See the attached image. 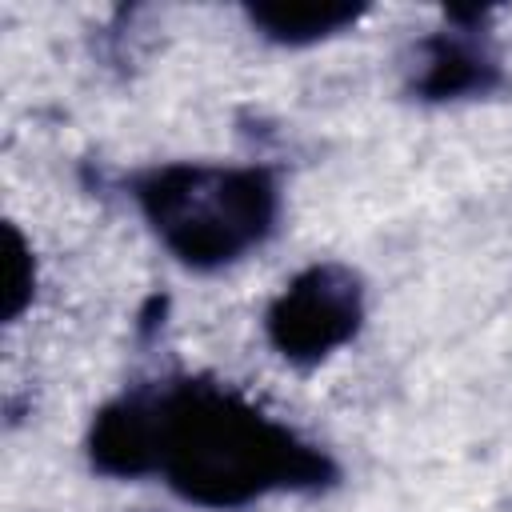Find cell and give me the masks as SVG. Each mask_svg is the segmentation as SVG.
I'll list each match as a JSON object with an SVG mask.
<instances>
[{
	"instance_id": "2",
	"label": "cell",
	"mask_w": 512,
	"mask_h": 512,
	"mask_svg": "<svg viewBox=\"0 0 512 512\" xmlns=\"http://www.w3.org/2000/svg\"><path fill=\"white\" fill-rule=\"evenodd\" d=\"M132 200L156 240L192 272L244 260L280 220L276 176L256 164H160L132 180Z\"/></svg>"
},
{
	"instance_id": "4",
	"label": "cell",
	"mask_w": 512,
	"mask_h": 512,
	"mask_svg": "<svg viewBox=\"0 0 512 512\" xmlns=\"http://www.w3.org/2000/svg\"><path fill=\"white\" fill-rule=\"evenodd\" d=\"M500 84V56L492 40L472 28L456 24L444 32H432L416 44L408 92L420 100H464L484 96Z\"/></svg>"
},
{
	"instance_id": "1",
	"label": "cell",
	"mask_w": 512,
	"mask_h": 512,
	"mask_svg": "<svg viewBox=\"0 0 512 512\" xmlns=\"http://www.w3.org/2000/svg\"><path fill=\"white\" fill-rule=\"evenodd\" d=\"M156 476L180 500L224 512L272 492L328 488L336 464L224 384L164 380L156 384Z\"/></svg>"
},
{
	"instance_id": "3",
	"label": "cell",
	"mask_w": 512,
	"mask_h": 512,
	"mask_svg": "<svg viewBox=\"0 0 512 512\" xmlns=\"http://www.w3.org/2000/svg\"><path fill=\"white\" fill-rule=\"evenodd\" d=\"M364 312V280L340 260H320L296 272L268 304L264 336L288 364L312 368L356 340Z\"/></svg>"
},
{
	"instance_id": "5",
	"label": "cell",
	"mask_w": 512,
	"mask_h": 512,
	"mask_svg": "<svg viewBox=\"0 0 512 512\" xmlns=\"http://www.w3.org/2000/svg\"><path fill=\"white\" fill-rule=\"evenodd\" d=\"M88 460L100 476H156V384H136L108 400L88 428Z\"/></svg>"
},
{
	"instance_id": "7",
	"label": "cell",
	"mask_w": 512,
	"mask_h": 512,
	"mask_svg": "<svg viewBox=\"0 0 512 512\" xmlns=\"http://www.w3.org/2000/svg\"><path fill=\"white\" fill-rule=\"evenodd\" d=\"M36 284V264L32 252L24 244V236L8 224V280H4V320H16L24 312V304L32 300Z\"/></svg>"
},
{
	"instance_id": "6",
	"label": "cell",
	"mask_w": 512,
	"mask_h": 512,
	"mask_svg": "<svg viewBox=\"0 0 512 512\" xmlns=\"http://www.w3.org/2000/svg\"><path fill=\"white\" fill-rule=\"evenodd\" d=\"M368 8L360 4H256L248 8L252 24L260 28V36H268L272 44H288V48H304L316 40H328L344 28H352Z\"/></svg>"
}]
</instances>
